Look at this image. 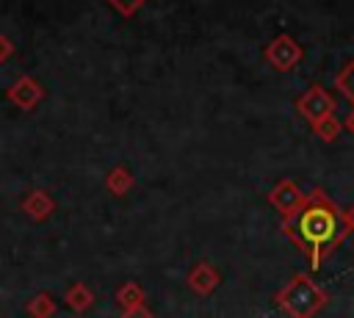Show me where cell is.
Segmentation results:
<instances>
[{"mask_svg":"<svg viewBox=\"0 0 354 318\" xmlns=\"http://www.w3.org/2000/svg\"><path fill=\"white\" fill-rule=\"evenodd\" d=\"M282 232L304 252L313 271L351 235L346 224V210L326 196L324 188H313L307 194V205L290 218L282 221Z\"/></svg>","mask_w":354,"mask_h":318,"instance_id":"obj_1","label":"cell"},{"mask_svg":"<svg viewBox=\"0 0 354 318\" xmlns=\"http://www.w3.org/2000/svg\"><path fill=\"white\" fill-rule=\"evenodd\" d=\"M274 301L288 318H315L326 307L329 296L310 274L299 271L277 290Z\"/></svg>","mask_w":354,"mask_h":318,"instance_id":"obj_2","label":"cell"},{"mask_svg":"<svg viewBox=\"0 0 354 318\" xmlns=\"http://www.w3.org/2000/svg\"><path fill=\"white\" fill-rule=\"evenodd\" d=\"M263 55H266V61H268L274 69H279V72H290V69H296V66L301 64L304 50H301V44H299L293 36L279 33V36H274V39L266 44Z\"/></svg>","mask_w":354,"mask_h":318,"instance_id":"obj_3","label":"cell"},{"mask_svg":"<svg viewBox=\"0 0 354 318\" xmlns=\"http://www.w3.org/2000/svg\"><path fill=\"white\" fill-rule=\"evenodd\" d=\"M268 202L277 207V213L282 216V221H290L304 205H307V194L299 188L296 180H279L271 191H268Z\"/></svg>","mask_w":354,"mask_h":318,"instance_id":"obj_4","label":"cell"},{"mask_svg":"<svg viewBox=\"0 0 354 318\" xmlns=\"http://www.w3.org/2000/svg\"><path fill=\"white\" fill-rule=\"evenodd\" d=\"M335 108H337V102H335V97L324 88V86H310L299 100H296V111L313 124V122H318V119H324V116H329V113H335Z\"/></svg>","mask_w":354,"mask_h":318,"instance_id":"obj_5","label":"cell"},{"mask_svg":"<svg viewBox=\"0 0 354 318\" xmlns=\"http://www.w3.org/2000/svg\"><path fill=\"white\" fill-rule=\"evenodd\" d=\"M185 285H188V290L196 293V296H210V293L221 285V274H218V268H216L213 263L202 260V263L191 265V271L185 274Z\"/></svg>","mask_w":354,"mask_h":318,"instance_id":"obj_6","label":"cell"},{"mask_svg":"<svg viewBox=\"0 0 354 318\" xmlns=\"http://www.w3.org/2000/svg\"><path fill=\"white\" fill-rule=\"evenodd\" d=\"M6 97L14 102V105H19L22 111H30V108H36L39 102H41V97H44V88L33 80V77H28V75H22L8 91H6Z\"/></svg>","mask_w":354,"mask_h":318,"instance_id":"obj_7","label":"cell"},{"mask_svg":"<svg viewBox=\"0 0 354 318\" xmlns=\"http://www.w3.org/2000/svg\"><path fill=\"white\" fill-rule=\"evenodd\" d=\"M22 210L33 218V221H47L55 210V199L44 191V188H33L25 199H22Z\"/></svg>","mask_w":354,"mask_h":318,"instance_id":"obj_8","label":"cell"},{"mask_svg":"<svg viewBox=\"0 0 354 318\" xmlns=\"http://www.w3.org/2000/svg\"><path fill=\"white\" fill-rule=\"evenodd\" d=\"M64 301H66V307L72 312H86L94 304V293H91V288L86 282H72L66 288V293H64Z\"/></svg>","mask_w":354,"mask_h":318,"instance_id":"obj_9","label":"cell"},{"mask_svg":"<svg viewBox=\"0 0 354 318\" xmlns=\"http://www.w3.org/2000/svg\"><path fill=\"white\" fill-rule=\"evenodd\" d=\"M147 301V296H144V288L138 285V282H122L119 288H116V304H119V310L122 312H127V310H136V307H141Z\"/></svg>","mask_w":354,"mask_h":318,"instance_id":"obj_10","label":"cell"},{"mask_svg":"<svg viewBox=\"0 0 354 318\" xmlns=\"http://www.w3.org/2000/svg\"><path fill=\"white\" fill-rule=\"evenodd\" d=\"M133 185H136V177H133V171L127 166H113L108 171V177H105V188L113 196H124L127 191H133Z\"/></svg>","mask_w":354,"mask_h":318,"instance_id":"obj_11","label":"cell"},{"mask_svg":"<svg viewBox=\"0 0 354 318\" xmlns=\"http://www.w3.org/2000/svg\"><path fill=\"white\" fill-rule=\"evenodd\" d=\"M25 312H28L30 318H53V315L58 312V304H55V299H53L50 293H36V296L25 304Z\"/></svg>","mask_w":354,"mask_h":318,"instance_id":"obj_12","label":"cell"},{"mask_svg":"<svg viewBox=\"0 0 354 318\" xmlns=\"http://www.w3.org/2000/svg\"><path fill=\"white\" fill-rule=\"evenodd\" d=\"M335 88L351 102V108H354V58H348L343 66H340V72L335 75Z\"/></svg>","mask_w":354,"mask_h":318,"instance_id":"obj_13","label":"cell"},{"mask_svg":"<svg viewBox=\"0 0 354 318\" xmlns=\"http://www.w3.org/2000/svg\"><path fill=\"white\" fill-rule=\"evenodd\" d=\"M310 127H313V133H315L321 141H335V138L343 133V122H337V119H335V113H329V116H324V119L313 122Z\"/></svg>","mask_w":354,"mask_h":318,"instance_id":"obj_14","label":"cell"},{"mask_svg":"<svg viewBox=\"0 0 354 318\" xmlns=\"http://www.w3.org/2000/svg\"><path fill=\"white\" fill-rule=\"evenodd\" d=\"M108 3H111L122 17H130V14H136V11L141 8L144 0H108Z\"/></svg>","mask_w":354,"mask_h":318,"instance_id":"obj_15","label":"cell"},{"mask_svg":"<svg viewBox=\"0 0 354 318\" xmlns=\"http://www.w3.org/2000/svg\"><path fill=\"white\" fill-rule=\"evenodd\" d=\"M119 318H155V315H152V310H149L147 304H141V307H136V310L119 312Z\"/></svg>","mask_w":354,"mask_h":318,"instance_id":"obj_16","label":"cell"},{"mask_svg":"<svg viewBox=\"0 0 354 318\" xmlns=\"http://www.w3.org/2000/svg\"><path fill=\"white\" fill-rule=\"evenodd\" d=\"M11 53H14V44L0 33V64H3V61H8V58H11Z\"/></svg>","mask_w":354,"mask_h":318,"instance_id":"obj_17","label":"cell"},{"mask_svg":"<svg viewBox=\"0 0 354 318\" xmlns=\"http://www.w3.org/2000/svg\"><path fill=\"white\" fill-rule=\"evenodd\" d=\"M343 130H348V133L354 135V108L346 113V119H343Z\"/></svg>","mask_w":354,"mask_h":318,"instance_id":"obj_18","label":"cell"},{"mask_svg":"<svg viewBox=\"0 0 354 318\" xmlns=\"http://www.w3.org/2000/svg\"><path fill=\"white\" fill-rule=\"evenodd\" d=\"M346 224H348V230L354 232V205H351V207L346 210Z\"/></svg>","mask_w":354,"mask_h":318,"instance_id":"obj_19","label":"cell"}]
</instances>
